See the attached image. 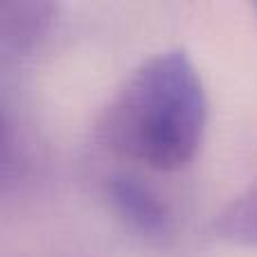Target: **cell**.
Here are the masks:
<instances>
[{
	"label": "cell",
	"instance_id": "obj_1",
	"mask_svg": "<svg viewBox=\"0 0 257 257\" xmlns=\"http://www.w3.org/2000/svg\"><path fill=\"white\" fill-rule=\"evenodd\" d=\"M208 95L194 61L165 50L142 61L117 88L95 128L111 154L156 172L190 165L203 142Z\"/></svg>",
	"mask_w": 257,
	"mask_h": 257
},
{
	"label": "cell",
	"instance_id": "obj_2",
	"mask_svg": "<svg viewBox=\"0 0 257 257\" xmlns=\"http://www.w3.org/2000/svg\"><path fill=\"white\" fill-rule=\"evenodd\" d=\"M106 196L111 208L136 232L151 239L167 237L172 230V212L167 203L140 178L115 174L106 183Z\"/></svg>",
	"mask_w": 257,
	"mask_h": 257
},
{
	"label": "cell",
	"instance_id": "obj_3",
	"mask_svg": "<svg viewBox=\"0 0 257 257\" xmlns=\"http://www.w3.org/2000/svg\"><path fill=\"white\" fill-rule=\"evenodd\" d=\"M57 18V5L18 0L0 3V48L9 57H27L45 39Z\"/></svg>",
	"mask_w": 257,
	"mask_h": 257
},
{
	"label": "cell",
	"instance_id": "obj_4",
	"mask_svg": "<svg viewBox=\"0 0 257 257\" xmlns=\"http://www.w3.org/2000/svg\"><path fill=\"white\" fill-rule=\"evenodd\" d=\"M210 235L226 244L257 246V176L212 219Z\"/></svg>",
	"mask_w": 257,
	"mask_h": 257
}]
</instances>
